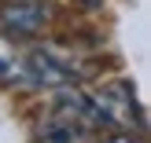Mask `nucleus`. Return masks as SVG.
Here are the masks:
<instances>
[{
    "mask_svg": "<svg viewBox=\"0 0 151 143\" xmlns=\"http://www.w3.org/2000/svg\"><path fill=\"white\" fill-rule=\"evenodd\" d=\"M22 66H26V77L29 85H48V88H66L78 73L70 70V66L55 63V59L48 55V51H33V55L22 59Z\"/></svg>",
    "mask_w": 151,
    "mask_h": 143,
    "instance_id": "1",
    "label": "nucleus"
},
{
    "mask_svg": "<svg viewBox=\"0 0 151 143\" xmlns=\"http://www.w3.org/2000/svg\"><path fill=\"white\" fill-rule=\"evenodd\" d=\"M0 18H4V26L15 29V33H37V29L44 26V18H48V11H44L41 4H33V0H15V4H7L4 11H0Z\"/></svg>",
    "mask_w": 151,
    "mask_h": 143,
    "instance_id": "2",
    "label": "nucleus"
}]
</instances>
